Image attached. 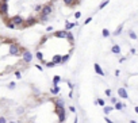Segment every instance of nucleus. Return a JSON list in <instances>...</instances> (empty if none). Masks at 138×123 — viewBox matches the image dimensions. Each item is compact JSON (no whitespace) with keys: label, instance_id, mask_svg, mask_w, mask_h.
Here are the masks:
<instances>
[{"label":"nucleus","instance_id":"nucleus-1","mask_svg":"<svg viewBox=\"0 0 138 123\" xmlns=\"http://www.w3.org/2000/svg\"><path fill=\"white\" fill-rule=\"evenodd\" d=\"M53 12V6L52 4H46V6H42V10H41V15H45V16H49L50 14Z\"/></svg>","mask_w":138,"mask_h":123},{"label":"nucleus","instance_id":"nucleus-2","mask_svg":"<svg viewBox=\"0 0 138 123\" xmlns=\"http://www.w3.org/2000/svg\"><path fill=\"white\" fill-rule=\"evenodd\" d=\"M56 112L58 114V120L60 122H65L66 115H65V110H64V107H57Z\"/></svg>","mask_w":138,"mask_h":123},{"label":"nucleus","instance_id":"nucleus-3","mask_svg":"<svg viewBox=\"0 0 138 123\" xmlns=\"http://www.w3.org/2000/svg\"><path fill=\"white\" fill-rule=\"evenodd\" d=\"M10 54L11 56H19V45L18 44H11L10 45V49H8Z\"/></svg>","mask_w":138,"mask_h":123},{"label":"nucleus","instance_id":"nucleus-4","mask_svg":"<svg viewBox=\"0 0 138 123\" xmlns=\"http://www.w3.org/2000/svg\"><path fill=\"white\" fill-rule=\"evenodd\" d=\"M22 57H23V61H25L26 64H30V62H31V60H33V54L29 50H23Z\"/></svg>","mask_w":138,"mask_h":123},{"label":"nucleus","instance_id":"nucleus-5","mask_svg":"<svg viewBox=\"0 0 138 123\" xmlns=\"http://www.w3.org/2000/svg\"><path fill=\"white\" fill-rule=\"evenodd\" d=\"M11 22L14 23L15 26H22L23 22H25V19H23L21 15H15V16H12V18H11Z\"/></svg>","mask_w":138,"mask_h":123},{"label":"nucleus","instance_id":"nucleus-6","mask_svg":"<svg viewBox=\"0 0 138 123\" xmlns=\"http://www.w3.org/2000/svg\"><path fill=\"white\" fill-rule=\"evenodd\" d=\"M8 14V3H3L0 2V15L6 16Z\"/></svg>","mask_w":138,"mask_h":123},{"label":"nucleus","instance_id":"nucleus-7","mask_svg":"<svg viewBox=\"0 0 138 123\" xmlns=\"http://www.w3.org/2000/svg\"><path fill=\"white\" fill-rule=\"evenodd\" d=\"M34 23H37V19L34 18V16H30V18L25 19V22H23V24L25 26H33Z\"/></svg>","mask_w":138,"mask_h":123},{"label":"nucleus","instance_id":"nucleus-8","mask_svg":"<svg viewBox=\"0 0 138 123\" xmlns=\"http://www.w3.org/2000/svg\"><path fill=\"white\" fill-rule=\"evenodd\" d=\"M93 68H95V72L97 73L99 76H106V73L103 72V69H102V66H100L97 62H95V65H93Z\"/></svg>","mask_w":138,"mask_h":123},{"label":"nucleus","instance_id":"nucleus-9","mask_svg":"<svg viewBox=\"0 0 138 123\" xmlns=\"http://www.w3.org/2000/svg\"><path fill=\"white\" fill-rule=\"evenodd\" d=\"M118 95H119L122 99H127V96H129V95H127L126 88H119V89H118Z\"/></svg>","mask_w":138,"mask_h":123},{"label":"nucleus","instance_id":"nucleus-10","mask_svg":"<svg viewBox=\"0 0 138 123\" xmlns=\"http://www.w3.org/2000/svg\"><path fill=\"white\" fill-rule=\"evenodd\" d=\"M54 36H56V38H65V36H66V30H60V31H56L54 32Z\"/></svg>","mask_w":138,"mask_h":123},{"label":"nucleus","instance_id":"nucleus-11","mask_svg":"<svg viewBox=\"0 0 138 123\" xmlns=\"http://www.w3.org/2000/svg\"><path fill=\"white\" fill-rule=\"evenodd\" d=\"M64 4L68 6V7H70V6H76L77 3H79V0H62Z\"/></svg>","mask_w":138,"mask_h":123},{"label":"nucleus","instance_id":"nucleus-12","mask_svg":"<svg viewBox=\"0 0 138 123\" xmlns=\"http://www.w3.org/2000/svg\"><path fill=\"white\" fill-rule=\"evenodd\" d=\"M66 39L70 42V44H73V41H75V36H73V34L70 32V30H66V36H65Z\"/></svg>","mask_w":138,"mask_h":123},{"label":"nucleus","instance_id":"nucleus-13","mask_svg":"<svg viewBox=\"0 0 138 123\" xmlns=\"http://www.w3.org/2000/svg\"><path fill=\"white\" fill-rule=\"evenodd\" d=\"M114 110H118V111H120V110H123V107H124V104L123 103H119V102H116V103H114Z\"/></svg>","mask_w":138,"mask_h":123},{"label":"nucleus","instance_id":"nucleus-14","mask_svg":"<svg viewBox=\"0 0 138 123\" xmlns=\"http://www.w3.org/2000/svg\"><path fill=\"white\" fill-rule=\"evenodd\" d=\"M60 81H61V77H60V76H54V77H53V87H58Z\"/></svg>","mask_w":138,"mask_h":123},{"label":"nucleus","instance_id":"nucleus-15","mask_svg":"<svg viewBox=\"0 0 138 123\" xmlns=\"http://www.w3.org/2000/svg\"><path fill=\"white\" fill-rule=\"evenodd\" d=\"M111 52H112L114 54H119V53H120V48H119V45H114V46H112V49H111Z\"/></svg>","mask_w":138,"mask_h":123},{"label":"nucleus","instance_id":"nucleus-16","mask_svg":"<svg viewBox=\"0 0 138 123\" xmlns=\"http://www.w3.org/2000/svg\"><path fill=\"white\" fill-rule=\"evenodd\" d=\"M112 110H114V107H108V106H104V107H103V111H104V114H106V115H108Z\"/></svg>","mask_w":138,"mask_h":123},{"label":"nucleus","instance_id":"nucleus-17","mask_svg":"<svg viewBox=\"0 0 138 123\" xmlns=\"http://www.w3.org/2000/svg\"><path fill=\"white\" fill-rule=\"evenodd\" d=\"M76 24H77V23H69V22H66L65 23V30H72Z\"/></svg>","mask_w":138,"mask_h":123},{"label":"nucleus","instance_id":"nucleus-18","mask_svg":"<svg viewBox=\"0 0 138 123\" xmlns=\"http://www.w3.org/2000/svg\"><path fill=\"white\" fill-rule=\"evenodd\" d=\"M122 28H123V23H122V24H120L119 27H118V28L115 30V31H114V35H115V36H118V35L120 34V32H122Z\"/></svg>","mask_w":138,"mask_h":123},{"label":"nucleus","instance_id":"nucleus-19","mask_svg":"<svg viewBox=\"0 0 138 123\" xmlns=\"http://www.w3.org/2000/svg\"><path fill=\"white\" fill-rule=\"evenodd\" d=\"M52 61L54 62V64H60V61H61V56H60V54L54 56V57H53V60H52Z\"/></svg>","mask_w":138,"mask_h":123},{"label":"nucleus","instance_id":"nucleus-20","mask_svg":"<svg viewBox=\"0 0 138 123\" xmlns=\"http://www.w3.org/2000/svg\"><path fill=\"white\" fill-rule=\"evenodd\" d=\"M69 57H70V54H66V56H64V57L61 56V61H60V64H65V62L69 60Z\"/></svg>","mask_w":138,"mask_h":123},{"label":"nucleus","instance_id":"nucleus-21","mask_svg":"<svg viewBox=\"0 0 138 123\" xmlns=\"http://www.w3.org/2000/svg\"><path fill=\"white\" fill-rule=\"evenodd\" d=\"M54 103H56L57 107H64V100H62V99H57Z\"/></svg>","mask_w":138,"mask_h":123},{"label":"nucleus","instance_id":"nucleus-22","mask_svg":"<svg viewBox=\"0 0 138 123\" xmlns=\"http://www.w3.org/2000/svg\"><path fill=\"white\" fill-rule=\"evenodd\" d=\"M35 56H37V58H38L41 62H45V61H43V54H42V52H37Z\"/></svg>","mask_w":138,"mask_h":123},{"label":"nucleus","instance_id":"nucleus-23","mask_svg":"<svg viewBox=\"0 0 138 123\" xmlns=\"http://www.w3.org/2000/svg\"><path fill=\"white\" fill-rule=\"evenodd\" d=\"M39 20H41V23H46L49 20V16H45V15H41V18H39Z\"/></svg>","mask_w":138,"mask_h":123},{"label":"nucleus","instance_id":"nucleus-24","mask_svg":"<svg viewBox=\"0 0 138 123\" xmlns=\"http://www.w3.org/2000/svg\"><path fill=\"white\" fill-rule=\"evenodd\" d=\"M50 92H52V95H57V94H60V88L58 87H54Z\"/></svg>","mask_w":138,"mask_h":123},{"label":"nucleus","instance_id":"nucleus-25","mask_svg":"<svg viewBox=\"0 0 138 123\" xmlns=\"http://www.w3.org/2000/svg\"><path fill=\"white\" fill-rule=\"evenodd\" d=\"M129 35H130V38H131V39H134V41H135V39H137V34H135V32H134V31H133V30H131V31L129 32Z\"/></svg>","mask_w":138,"mask_h":123},{"label":"nucleus","instance_id":"nucleus-26","mask_svg":"<svg viewBox=\"0 0 138 123\" xmlns=\"http://www.w3.org/2000/svg\"><path fill=\"white\" fill-rule=\"evenodd\" d=\"M102 35H103V36H106V38H107V36H110V31H108L107 28H104L103 31H102Z\"/></svg>","mask_w":138,"mask_h":123},{"label":"nucleus","instance_id":"nucleus-27","mask_svg":"<svg viewBox=\"0 0 138 123\" xmlns=\"http://www.w3.org/2000/svg\"><path fill=\"white\" fill-rule=\"evenodd\" d=\"M107 4H108V0H104V2L102 3V4H100V6H99V10H103V8H104V7H106V6H107Z\"/></svg>","mask_w":138,"mask_h":123},{"label":"nucleus","instance_id":"nucleus-28","mask_svg":"<svg viewBox=\"0 0 138 123\" xmlns=\"http://www.w3.org/2000/svg\"><path fill=\"white\" fill-rule=\"evenodd\" d=\"M34 10H35L37 12H41V10H42V6H41V4H37L35 7H34Z\"/></svg>","mask_w":138,"mask_h":123},{"label":"nucleus","instance_id":"nucleus-29","mask_svg":"<svg viewBox=\"0 0 138 123\" xmlns=\"http://www.w3.org/2000/svg\"><path fill=\"white\" fill-rule=\"evenodd\" d=\"M96 103H97L99 106H102V107H104V100H103V99H97Z\"/></svg>","mask_w":138,"mask_h":123},{"label":"nucleus","instance_id":"nucleus-30","mask_svg":"<svg viewBox=\"0 0 138 123\" xmlns=\"http://www.w3.org/2000/svg\"><path fill=\"white\" fill-rule=\"evenodd\" d=\"M46 66H48V68H53V66H56V64L53 61H50V62H46Z\"/></svg>","mask_w":138,"mask_h":123},{"label":"nucleus","instance_id":"nucleus-31","mask_svg":"<svg viewBox=\"0 0 138 123\" xmlns=\"http://www.w3.org/2000/svg\"><path fill=\"white\" fill-rule=\"evenodd\" d=\"M92 19H93L92 16H89V18H87V19H85V22H84V24H88V23H91V22H92Z\"/></svg>","mask_w":138,"mask_h":123},{"label":"nucleus","instance_id":"nucleus-32","mask_svg":"<svg viewBox=\"0 0 138 123\" xmlns=\"http://www.w3.org/2000/svg\"><path fill=\"white\" fill-rule=\"evenodd\" d=\"M15 76H16V78H22V73L19 72V70H16V72H15Z\"/></svg>","mask_w":138,"mask_h":123},{"label":"nucleus","instance_id":"nucleus-33","mask_svg":"<svg viewBox=\"0 0 138 123\" xmlns=\"http://www.w3.org/2000/svg\"><path fill=\"white\" fill-rule=\"evenodd\" d=\"M15 87H16L15 82H10V85H8V88H10V89H15Z\"/></svg>","mask_w":138,"mask_h":123},{"label":"nucleus","instance_id":"nucleus-34","mask_svg":"<svg viewBox=\"0 0 138 123\" xmlns=\"http://www.w3.org/2000/svg\"><path fill=\"white\" fill-rule=\"evenodd\" d=\"M80 16H81V12H80V11H77L76 14H75V18H76V19H79Z\"/></svg>","mask_w":138,"mask_h":123},{"label":"nucleus","instance_id":"nucleus-35","mask_svg":"<svg viewBox=\"0 0 138 123\" xmlns=\"http://www.w3.org/2000/svg\"><path fill=\"white\" fill-rule=\"evenodd\" d=\"M0 123H7V120H6L4 116H0Z\"/></svg>","mask_w":138,"mask_h":123},{"label":"nucleus","instance_id":"nucleus-36","mask_svg":"<svg viewBox=\"0 0 138 123\" xmlns=\"http://www.w3.org/2000/svg\"><path fill=\"white\" fill-rule=\"evenodd\" d=\"M35 68H37V69H38V70H39V72H43V68H42V66H41V65H35Z\"/></svg>","mask_w":138,"mask_h":123},{"label":"nucleus","instance_id":"nucleus-37","mask_svg":"<svg viewBox=\"0 0 138 123\" xmlns=\"http://www.w3.org/2000/svg\"><path fill=\"white\" fill-rule=\"evenodd\" d=\"M53 30H54V28H53V26H49V27L46 28V31H48V32H52Z\"/></svg>","mask_w":138,"mask_h":123},{"label":"nucleus","instance_id":"nucleus-38","mask_svg":"<svg viewBox=\"0 0 138 123\" xmlns=\"http://www.w3.org/2000/svg\"><path fill=\"white\" fill-rule=\"evenodd\" d=\"M104 119H106V122H107V123H114V122H112V120H111V119H110V118H107V116H104Z\"/></svg>","mask_w":138,"mask_h":123},{"label":"nucleus","instance_id":"nucleus-39","mask_svg":"<svg viewBox=\"0 0 138 123\" xmlns=\"http://www.w3.org/2000/svg\"><path fill=\"white\" fill-rule=\"evenodd\" d=\"M23 111H25L23 108H18V110H16V112H18V114H23Z\"/></svg>","mask_w":138,"mask_h":123},{"label":"nucleus","instance_id":"nucleus-40","mask_svg":"<svg viewBox=\"0 0 138 123\" xmlns=\"http://www.w3.org/2000/svg\"><path fill=\"white\" fill-rule=\"evenodd\" d=\"M69 110H70V111H72V112H76V108L73 107V106H70V107H69Z\"/></svg>","mask_w":138,"mask_h":123},{"label":"nucleus","instance_id":"nucleus-41","mask_svg":"<svg viewBox=\"0 0 138 123\" xmlns=\"http://www.w3.org/2000/svg\"><path fill=\"white\" fill-rule=\"evenodd\" d=\"M106 95H107V96L111 95V89H106Z\"/></svg>","mask_w":138,"mask_h":123},{"label":"nucleus","instance_id":"nucleus-42","mask_svg":"<svg viewBox=\"0 0 138 123\" xmlns=\"http://www.w3.org/2000/svg\"><path fill=\"white\" fill-rule=\"evenodd\" d=\"M111 103H112V104H114V103H116V99L115 98H111Z\"/></svg>","mask_w":138,"mask_h":123},{"label":"nucleus","instance_id":"nucleus-43","mask_svg":"<svg viewBox=\"0 0 138 123\" xmlns=\"http://www.w3.org/2000/svg\"><path fill=\"white\" fill-rule=\"evenodd\" d=\"M68 87H69L70 89H73V84H72V82H68Z\"/></svg>","mask_w":138,"mask_h":123},{"label":"nucleus","instance_id":"nucleus-44","mask_svg":"<svg viewBox=\"0 0 138 123\" xmlns=\"http://www.w3.org/2000/svg\"><path fill=\"white\" fill-rule=\"evenodd\" d=\"M119 74H120V72H119V70H118V69H116V70H115V76L118 77V76H119Z\"/></svg>","mask_w":138,"mask_h":123},{"label":"nucleus","instance_id":"nucleus-45","mask_svg":"<svg viewBox=\"0 0 138 123\" xmlns=\"http://www.w3.org/2000/svg\"><path fill=\"white\" fill-rule=\"evenodd\" d=\"M0 2H3V3H8L10 0H0Z\"/></svg>","mask_w":138,"mask_h":123},{"label":"nucleus","instance_id":"nucleus-46","mask_svg":"<svg viewBox=\"0 0 138 123\" xmlns=\"http://www.w3.org/2000/svg\"><path fill=\"white\" fill-rule=\"evenodd\" d=\"M130 123H137L135 120H130Z\"/></svg>","mask_w":138,"mask_h":123},{"label":"nucleus","instance_id":"nucleus-47","mask_svg":"<svg viewBox=\"0 0 138 123\" xmlns=\"http://www.w3.org/2000/svg\"><path fill=\"white\" fill-rule=\"evenodd\" d=\"M75 123H77V118H76V119H75Z\"/></svg>","mask_w":138,"mask_h":123},{"label":"nucleus","instance_id":"nucleus-48","mask_svg":"<svg viewBox=\"0 0 138 123\" xmlns=\"http://www.w3.org/2000/svg\"><path fill=\"white\" fill-rule=\"evenodd\" d=\"M10 123H16V122H10Z\"/></svg>","mask_w":138,"mask_h":123}]
</instances>
